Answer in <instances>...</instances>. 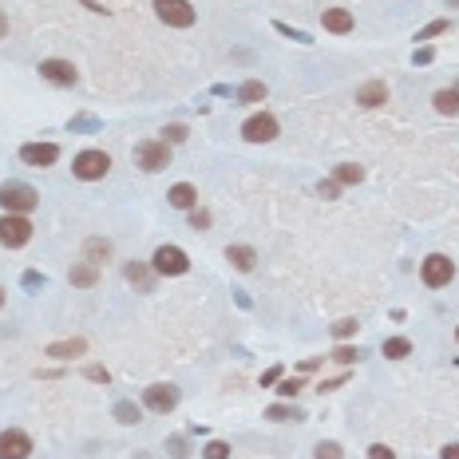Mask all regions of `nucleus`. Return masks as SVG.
<instances>
[{
  "label": "nucleus",
  "mask_w": 459,
  "mask_h": 459,
  "mask_svg": "<svg viewBox=\"0 0 459 459\" xmlns=\"http://www.w3.org/2000/svg\"><path fill=\"white\" fill-rule=\"evenodd\" d=\"M40 202V194L28 186V182H4L0 186V206H4V214H32Z\"/></svg>",
  "instance_id": "nucleus-1"
},
{
  "label": "nucleus",
  "mask_w": 459,
  "mask_h": 459,
  "mask_svg": "<svg viewBox=\"0 0 459 459\" xmlns=\"http://www.w3.org/2000/svg\"><path fill=\"white\" fill-rule=\"evenodd\" d=\"M135 163H139L146 174L167 170V167H170V146H167V139H143V143L135 146Z\"/></svg>",
  "instance_id": "nucleus-2"
},
{
  "label": "nucleus",
  "mask_w": 459,
  "mask_h": 459,
  "mask_svg": "<svg viewBox=\"0 0 459 459\" xmlns=\"http://www.w3.org/2000/svg\"><path fill=\"white\" fill-rule=\"evenodd\" d=\"M28 238H32V222H28L24 214L0 218V246H4V250H20V246H28Z\"/></svg>",
  "instance_id": "nucleus-3"
},
{
  "label": "nucleus",
  "mask_w": 459,
  "mask_h": 459,
  "mask_svg": "<svg viewBox=\"0 0 459 459\" xmlns=\"http://www.w3.org/2000/svg\"><path fill=\"white\" fill-rule=\"evenodd\" d=\"M72 170H75V179L96 182V179H103V174L111 170V158L103 155V151H80L75 163H72Z\"/></svg>",
  "instance_id": "nucleus-4"
},
{
  "label": "nucleus",
  "mask_w": 459,
  "mask_h": 459,
  "mask_svg": "<svg viewBox=\"0 0 459 459\" xmlns=\"http://www.w3.org/2000/svg\"><path fill=\"white\" fill-rule=\"evenodd\" d=\"M155 13H158V20L170 24V28H190L194 16H198L190 8V0H155Z\"/></svg>",
  "instance_id": "nucleus-5"
},
{
  "label": "nucleus",
  "mask_w": 459,
  "mask_h": 459,
  "mask_svg": "<svg viewBox=\"0 0 459 459\" xmlns=\"http://www.w3.org/2000/svg\"><path fill=\"white\" fill-rule=\"evenodd\" d=\"M151 266H155V273L179 278V273H186V269H190V257L182 254L179 246H158V250H155V257H151Z\"/></svg>",
  "instance_id": "nucleus-6"
},
{
  "label": "nucleus",
  "mask_w": 459,
  "mask_h": 459,
  "mask_svg": "<svg viewBox=\"0 0 459 459\" xmlns=\"http://www.w3.org/2000/svg\"><path fill=\"white\" fill-rule=\"evenodd\" d=\"M143 404L151 412H158V416H167V412H174V404H179V388L174 384H151L143 392Z\"/></svg>",
  "instance_id": "nucleus-7"
},
{
  "label": "nucleus",
  "mask_w": 459,
  "mask_h": 459,
  "mask_svg": "<svg viewBox=\"0 0 459 459\" xmlns=\"http://www.w3.org/2000/svg\"><path fill=\"white\" fill-rule=\"evenodd\" d=\"M451 278H456V266H451V257H444V254L423 257V281H428L432 289H439V285H447Z\"/></svg>",
  "instance_id": "nucleus-8"
},
{
  "label": "nucleus",
  "mask_w": 459,
  "mask_h": 459,
  "mask_svg": "<svg viewBox=\"0 0 459 459\" xmlns=\"http://www.w3.org/2000/svg\"><path fill=\"white\" fill-rule=\"evenodd\" d=\"M242 135L250 139V143H269V139H278V119L273 115H250L246 119V127H242Z\"/></svg>",
  "instance_id": "nucleus-9"
},
{
  "label": "nucleus",
  "mask_w": 459,
  "mask_h": 459,
  "mask_svg": "<svg viewBox=\"0 0 459 459\" xmlns=\"http://www.w3.org/2000/svg\"><path fill=\"white\" fill-rule=\"evenodd\" d=\"M20 158H24L28 167H52L60 158V146L56 143H24L20 146Z\"/></svg>",
  "instance_id": "nucleus-10"
},
{
  "label": "nucleus",
  "mask_w": 459,
  "mask_h": 459,
  "mask_svg": "<svg viewBox=\"0 0 459 459\" xmlns=\"http://www.w3.org/2000/svg\"><path fill=\"white\" fill-rule=\"evenodd\" d=\"M40 75H44L48 84H56V87H72L75 80H80L68 60H44V63H40Z\"/></svg>",
  "instance_id": "nucleus-11"
},
{
  "label": "nucleus",
  "mask_w": 459,
  "mask_h": 459,
  "mask_svg": "<svg viewBox=\"0 0 459 459\" xmlns=\"http://www.w3.org/2000/svg\"><path fill=\"white\" fill-rule=\"evenodd\" d=\"M32 439L24 432H0V459H28Z\"/></svg>",
  "instance_id": "nucleus-12"
},
{
  "label": "nucleus",
  "mask_w": 459,
  "mask_h": 459,
  "mask_svg": "<svg viewBox=\"0 0 459 459\" xmlns=\"http://www.w3.org/2000/svg\"><path fill=\"white\" fill-rule=\"evenodd\" d=\"M356 103L361 107H380V103H388V87L380 80H368V84L356 87Z\"/></svg>",
  "instance_id": "nucleus-13"
},
{
  "label": "nucleus",
  "mask_w": 459,
  "mask_h": 459,
  "mask_svg": "<svg viewBox=\"0 0 459 459\" xmlns=\"http://www.w3.org/2000/svg\"><path fill=\"white\" fill-rule=\"evenodd\" d=\"M84 349H87V340H56V345H48V356L52 361H72V356H84Z\"/></svg>",
  "instance_id": "nucleus-14"
},
{
  "label": "nucleus",
  "mask_w": 459,
  "mask_h": 459,
  "mask_svg": "<svg viewBox=\"0 0 459 459\" xmlns=\"http://www.w3.org/2000/svg\"><path fill=\"white\" fill-rule=\"evenodd\" d=\"M325 28L329 32H337V36L352 32V13L349 8H325Z\"/></svg>",
  "instance_id": "nucleus-15"
},
{
  "label": "nucleus",
  "mask_w": 459,
  "mask_h": 459,
  "mask_svg": "<svg viewBox=\"0 0 459 459\" xmlns=\"http://www.w3.org/2000/svg\"><path fill=\"white\" fill-rule=\"evenodd\" d=\"M170 206L174 210H194V202H198V194H194V186L190 182H179V186H170Z\"/></svg>",
  "instance_id": "nucleus-16"
},
{
  "label": "nucleus",
  "mask_w": 459,
  "mask_h": 459,
  "mask_svg": "<svg viewBox=\"0 0 459 459\" xmlns=\"http://www.w3.org/2000/svg\"><path fill=\"white\" fill-rule=\"evenodd\" d=\"M72 285H80V289H87V285H96L99 281V266H91V262H80V266H72Z\"/></svg>",
  "instance_id": "nucleus-17"
},
{
  "label": "nucleus",
  "mask_w": 459,
  "mask_h": 459,
  "mask_svg": "<svg viewBox=\"0 0 459 459\" xmlns=\"http://www.w3.org/2000/svg\"><path fill=\"white\" fill-rule=\"evenodd\" d=\"M107 257H111V242H103V238H87V246H84V262L99 266V262H107Z\"/></svg>",
  "instance_id": "nucleus-18"
},
{
  "label": "nucleus",
  "mask_w": 459,
  "mask_h": 459,
  "mask_svg": "<svg viewBox=\"0 0 459 459\" xmlns=\"http://www.w3.org/2000/svg\"><path fill=\"white\" fill-rule=\"evenodd\" d=\"M226 257H230V262H234L238 269H242V273H250V269H254V262H257V254L250 250V246H230Z\"/></svg>",
  "instance_id": "nucleus-19"
},
{
  "label": "nucleus",
  "mask_w": 459,
  "mask_h": 459,
  "mask_svg": "<svg viewBox=\"0 0 459 459\" xmlns=\"http://www.w3.org/2000/svg\"><path fill=\"white\" fill-rule=\"evenodd\" d=\"M238 99H242V103H262V99H266V84H262V80H246V84L238 87Z\"/></svg>",
  "instance_id": "nucleus-20"
},
{
  "label": "nucleus",
  "mask_w": 459,
  "mask_h": 459,
  "mask_svg": "<svg viewBox=\"0 0 459 459\" xmlns=\"http://www.w3.org/2000/svg\"><path fill=\"white\" fill-rule=\"evenodd\" d=\"M435 111L439 115H459V91H435Z\"/></svg>",
  "instance_id": "nucleus-21"
},
{
  "label": "nucleus",
  "mask_w": 459,
  "mask_h": 459,
  "mask_svg": "<svg viewBox=\"0 0 459 459\" xmlns=\"http://www.w3.org/2000/svg\"><path fill=\"white\" fill-rule=\"evenodd\" d=\"M412 352V340L408 337H388L384 340V356L388 361H400V356H408Z\"/></svg>",
  "instance_id": "nucleus-22"
},
{
  "label": "nucleus",
  "mask_w": 459,
  "mask_h": 459,
  "mask_svg": "<svg viewBox=\"0 0 459 459\" xmlns=\"http://www.w3.org/2000/svg\"><path fill=\"white\" fill-rule=\"evenodd\" d=\"M123 273H127V281H131V285H139V289H151V269H146V266L131 262V266L123 269Z\"/></svg>",
  "instance_id": "nucleus-23"
},
{
  "label": "nucleus",
  "mask_w": 459,
  "mask_h": 459,
  "mask_svg": "<svg viewBox=\"0 0 459 459\" xmlns=\"http://www.w3.org/2000/svg\"><path fill=\"white\" fill-rule=\"evenodd\" d=\"M364 179V167H356V163H340L337 167V182L340 186H352V182Z\"/></svg>",
  "instance_id": "nucleus-24"
},
{
  "label": "nucleus",
  "mask_w": 459,
  "mask_h": 459,
  "mask_svg": "<svg viewBox=\"0 0 459 459\" xmlns=\"http://www.w3.org/2000/svg\"><path fill=\"white\" fill-rule=\"evenodd\" d=\"M115 420H119V423H139V420H143V412L135 408L131 400H119V404H115Z\"/></svg>",
  "instance_id": "nucleus-25"
},
{
  "label": "nucleus",
  "mask_w": 459,
  "mask_h": 459,
  "mask_svg": "<svg viewBox=\"0 0 459 459\" xmlns=\"http://www.w3.org/2000/svg\"><path fill=\"white\" fill-rule=\"evenodd\" d=\"M202 456H206V459H230V444H222V439H210Z\"/></svg>",
  "instance_id": "nucleus-26"
},
{
  "label": "nucleus",
  "mask_w": 459,
  "mask_h": 459,
  "mask_svg": "<svg viewBox=\"0 0 459 459\" xmlns=\"http://www.w3.org/2000/svg\"><path fill=\"white\" fill-rule=\"evenodd\" d=\"M439 32H447V20H432L428 28H420V32H416V40H432V36H439Z\"/></svg>",
  "instance_id": "nucleus-27"
},
{
  "label": "nucleus",
  "mask_w": 459,
  "mask_h": 459,
  "mask_svg": "<svg viewBox=\"0 0 459 459\" xmlns=\"http://www.w3.org/2000/svg\"><path fill=\"white\" fill-rule=\"evenodd\" d=\"M317 459H340V444H333V439L317 444Z\"/></svg>",
  "instance_id": "nucleus-28"
},
{
  "label": "nucleus",
  "mask_w": 459,
  "mask_h": 459,
  "mask_svg": "<svg viewBox=\"0 0 459 459\" xmlns=\"http://www.w3.org/2000/svg\"><path fill=\"white\" fill-rule=\"evenodd\" d=\"M352 333H356V321H352V317H345V321H337V325H333V337H352Z\"/></svg>",
  "instance_id": "nucleus-29"
},
{
  "label": "nucleus",
  "mask_w": 459,
  "mask_h": 459,
  "mask_svg": "<svg viewBox=\"0 0 459 459\" xmlns=\"http://www.w3.org/2000/svg\"><path fill=\"white\" fill-rule=\"evenodd\" d=\"M356 356H361V352H356V349H349V345H340V349L333 352V361H337V364H352Z\"/></svg>",
  "instance_id": "nucleus-30"
},
{
  "label": "nucleus",
  "mask_w": 459,
  "mask_h": 459,
  "mask_svg": "<svg viewBox=\"0 0 459 459\" xmlns=\"http://www.w3.org/2000/svg\"><path fill=\"white\" fill-rule=\"evenodd\" d=\"M368 459H396V451H392L388 444H373L368 447Z\"/></svg>",
  "instance_id": "nucleus-31"
},
{
  "label": "nucleus",
  "mask_w": 459,
  "mask_h": 459,
  "mask_svg": "<svg viewBox=\"0 0 459 459\" xmlns=\"http://www.w3.org/2000/svg\"><path fill=\"white\" fill-rule=\"evenodd\" d=\"M269 420H297V412L285 408V404H273V408H269Z\"/></svg>",
  "instance_id": "nucleus-32"
},
{
  "label": "nucleus",
  "mask_w": 459,
  "mask_h": 459,
  "mask_svg": "<svg viewBox=\"0 0 459 459\" xmlns=\"http://www.w3.org/2000/svg\"><path fill=\"white\" fill-rule=\"evenodd\" d=\"M163 135H167V143H182V139H186V127H182V123H170Z\"/></svg>",
  "instance_id": "nucleus-33"
},
{
  "label": "nucleus",
  "mask_w": 459,
  "mask_h": 459,
  "mask_svg": "<svg viewBox=\"0 0 459 459\" xmlns=\"http://www.w3.org/2000/svg\"><path fill=\"white\" fill-rule=\"evenodd\" d=\"M317 194H321V198H337V194H340V182H337V179L321 182V186H317Z\"/></svg>",
  "instance_id": "nucleus-34"
},
{
  "label": "nucleus",
  "mask_w": 459,
  "mask_h": 459,
  "mask_svg": "<svg viewBox=\"0 0 459 459\" xmlns=\"http://www.w3.org/2000/svg\"><path fill=\"white\" fill-rule=\"evenodd\" d=\"M273 28H278L281 36H293V40H297V44H313V40L305 36V32H293V28H289V24H281V20H278V24H273Z\"/></svg>",
  "instance_id": "nucleus-35"
},
{
  "label": "nucleus",
  "mask_w": 459,
  "mask_h": 459,
  "mask_svg": "<svg viewBox=\"0 0 459 459\" xmlns=\"http://www.w3.org/2000/svg\"><path fill=\"white\" fill-rule=\"evenodd\" d=\"M190 226L194 230H206V226H210V214H206V210H190Z\"/></svg>",
  "instance_id": "nucleus-36"
},
{
  "label": "nucleus",
  "mask_w": 459,
  "mask_h": 459,
  "mask_svg": "<svg viewBox=\"0 0 459 459\" xmlns=\"http://www.w3.org/2000/svg\"><path fill=\"white\" fill-rule=\"evenodd\" d=\"M87 380H99V384H107L111 376H107V368H99V364H91V368H87Z\"/></svg>",
  "instance_id": "nucleus-37"
},
{
  "label": "nucleus",
  "mask_w": 459,
  "mask_h": 459,
  "mask_svg": "<svg viewBox=\"0 0 459 459\" xmlns=\"http://www.w3.org/2000/svg\"><path fill=\"white\" fill-rule=\"evenodd\" d=\"M278 392H281V396H297V392H301V380L293 376V380H285V384H281Z\"/></svg>",
  "instance_id": "nucleus-38"
},
{
  "label": "nucleus",
  "mask_w": 459,
  "mask_h": 459,
  "mask_svg": "<svg viewBox=\"0 0 459 459\" xmlns=\"http://www.w3.org/2000/svg\"><path fill=\"white\" fill-rule=\"evenodd\" d=\"M432 56H435L432 48H416L412 52V63H432Z\"/></svg>",
  "instance_id": "nucleus-39"
},
{
  "label": "nucleus",
  "mask_w": 459,
  "mask_h": 459,
  "mask_svg": "<svg viewBox=\"0 0 459 459\" xmlns=\"http://www.w3.org/2000/svg\"><path fill=\"white\" fill-rule=\"evenodd\" d=\"M24 285L28 289H36V285H44V278H40V273H24Z\"/></svg>",
  "instance_id": "nucleus-40"
},
{
  "label": "nucleus",
  "mask_w": 459,
  "mask_h": 459,
  "mask_svg": "<svg viewBox=\"0 0 459 459\" xmlns=\"http://www.w3.org/2000/svg\"><path fill=\"white\" fill-rule=\"evenodd\" d=\"M170 451H174V456L182 459V456H186V444H182V439H170Z\"/></svg>",
  "instance_id": "nucleus-41"
},
{
  "label": "nucleus",
  "mask_w": 459,
  "mask_h": 459,
  "mask_svg": "<svg viewBox=\"0 0 459 459\" xmlns=\"http://www.w3.org/2000/svg\"><path fill=\"white\" fill-rule=\"evenodd\" d=\"M444 459H459V444H447L444 447Z\"/></svg>",
  "instance_id": "nucleus-42"
},
{
  "label": "nucleus",
  "mask_w": 459,
  "mask_h": 459,
  "mask_svg": "<svg viewBox=\"0 0 459 459\" xmlns=\"http://www.w3.org/2000/svg\"><path fill=\"white\" fill-rule=\"evenodd\" d=\"M4 36H8V16L0 13V40H4Z\"/></svg>",
  "instance_id": "nucleus-43"
},
{
  "label": "nucleus",
  "mask_w": 459,
  "mask_h": 459,
  "mask_svg": "<svg viewBox=\"0 0 459 459\" xmlns=\"http://www.w3.org/2000/svg\"><path fill=\"white\" fill-rule=\"evenodd\" d=\"M0 309H4V285H0Z\"/></svg>",
  "instance_id": "nucleus-44"
},
{
  "label": "nucleus",
  "mask_w": 459,
  "mask_h": 459,
  "mask_svg": "<svg viewBox=\"0 0 459 459\" xmlns=\"http://www.w3.org/2000/svg\"><path fill=\"white\" fill-rule=\"evenodd\" d=\"M456 340H459V329H456Z\"/></svg>",
  "instance_id": "nucleus-45"
}]
</instances>
